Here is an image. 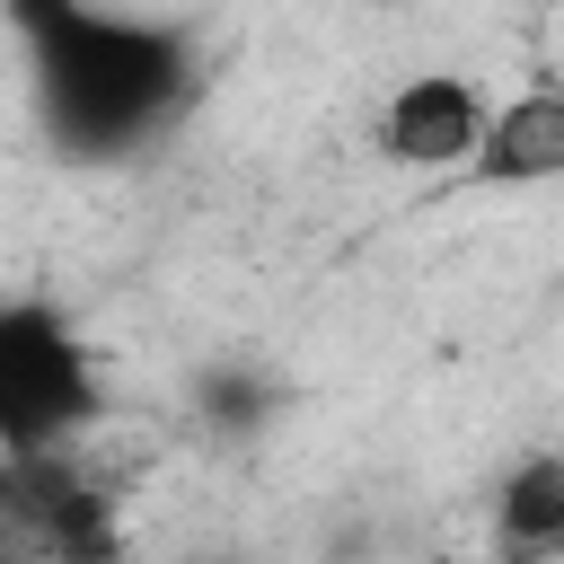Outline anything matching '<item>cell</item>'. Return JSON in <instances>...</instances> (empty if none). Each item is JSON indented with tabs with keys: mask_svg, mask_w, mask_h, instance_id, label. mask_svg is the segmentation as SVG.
Masks as SVG:
<instances>
[{
	"mask_svg": "<svg viewBox=\"0 0 564 564\" xmlns=\"http://www.w3.org/2000/svg\"><path fill=\"white\" fill-rule=\"evenodd\" d=\"M9 35L26 44V88H35L44 141L88 167L159 141L203 88L194 26H176V18H123V9H88V0H9Z\"/></svg>",
	"mask_w": 564,
	"mask_h": 564,
	"instance_id": "cell-1",
	"label": "cell"
},
{
	"mask_svg": "<svg viewBox=\"0 0 564 564\" xmlns=\"http://www.w3.org/2000/svg\"><path fill=\"white\" fill-rule=\"evenodd\" d=\"M106 414V361L88 326L44 300H0V458H70V441Z\"/></svg>",
	"mask_w": 564,
	"mask_h": 564,
	"instance_id": "cell-2",
	"label": "cell"
},
{
	"mask_svg": "<svg viewBox=\"0 0 564 564\" xmlns=\"http://www.w3.org/2000/svg\"><path fill=\"white\" fill-rule=\"evenodd\" d=\"M494 97L467 70H405L379 106H370V159L397 176H467L485 150Z\"/></svg>",
	"mask_w": 564,
	"mask_h": 564,
	"instance_id": "cell-3",
	"label": "cell"
},
{
	"mask_svg": "<svg viewBox=\"0 0 564 564\" xmlns=\"http://www.w3.org/2000/svg\"><path fill=\"white\" fill-rule=\"evenodd\" d=\"M0 511L35 529L62 564H115V511L70 458H0Z\"/></svg>",
	"mask_w": 564,
	"mask_h": 564,
	"instance_id": "cell-4",
	"label": "cell"
},
{
	"mask_svg": "<svg viewBox=\"0 0 564 564\" xmlns=\"http://www.w3.org/2000/svg\"><path fill=\"white\" fill-rule=\"evenodd\" d=\"M467 185H476V194H538V185H564V79H529L520 97L494 106Z\"/></svg>",
	"mask_w": 564,
	"mask_h": 564,
	"instance_id": "cell-5",
	"label": "cell"
},
{
	"mask_svg": "<svg viewBox=\"0 0 564 564\" xmlns=\"http://www.w3.org/2000/svg\"><path fill=\"white\" fill-rule=\"evenodd\" d=\"M485 520H494V546H502L511 564L564 555V449H520V458L494 476Z\"/></svg>",
	"mask_w": 564,
	"mask_h": 564,
	"instance_id": "cell-6",
	"label": "cell"
},
{
	"mask_svg": "<svg viewBox=\"0 0 564 564\" xmlns=\"http://www.w3.org/2000/svg\"><path fill=\"white\" fill-rule=\"evenodd\" d=\"M185 564H247V555H185Z\"/></svg>",
	"mask_w": 564,
	"mask_h": 564,
	"instance_id": "cell-7",
	"label": "cell"
}]
</instances>
